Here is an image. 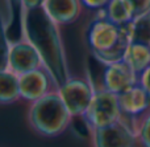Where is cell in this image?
Segmentation results:
<instances>
[{
	"label": "cell",
	"mask_w": 150,
	"mask_h": 147,
	"mask_svg": "<svg viewBox=\"0 0 150 147\" xmlns=\"http://www.w3.org/2000/svg\"><path fill=\"white\" fill-rule=\"evenodd\" d=\"M107 19L116 25H127L136 17L134 5L130 0H111L105 8Z\"/></svg>",
	"instance_id": "cell-14"
},
{
	"label": "cell",
	"mask_w": 150,
	"mask_h": 147,
	"mask_svg": "<svg viewBox=\"0 0 150 147\" xmlns=\"http://www.w3.org/2000/svg\"><path fill=\"white\" fill-rule=\"evenodd\" d=\"M138 85L142 86L146 90V93L150 95V66L148 69L138 74Z\"/></svg>",
	"instance_id": "cell-21"
},
{
	"label": "cell",
	"mask_w": 150,
	"mask_h": 147,
	"mask_svg": "<svg viewBox=\"0 0 150 147\" xmlns=\"http://www.w3.org/2000/svg\"><path fill=\"white\" fill-rule=\"evenodd\" d=\"M45 0H21V12L23 11H34L42 8Z\"/></svg>",
	"instance_id": "cell-20"
},
{
	"label": "cell",
	"mask_w": 150,
	"mask_h": 147,
	"mask_svg": "<svg viewBox=\"0 0 150 147\" xmlns=\"http://www.w3.org/2000/svg\"><path fill=\"white\" fill-rule=\"evenodd\" d=\"M21 100L20 76L1 68L0 70V102L3 105H12Z\"/></svg>",
	"instance_id": "cell-13"
},
{
	"label": "cell",
	"mask_w": 150,
	"mask_h": 147,
	"mask_svg": "<svg viewBox=\"0 0 150 147\" xmlns=\"http://www.w3.org/2000/svg\"><path fill=\"white\" fill-rule=\"evenodd\" d=\"M15 17H18L21 24V0H3V32L8 31V25Z\"/></svg>",
	"instance_id": "cell-17"
},
{
	"label": "cell",
	"mask_w": 150,
	"mask_h": 147,
	"mask_svg": "<svg viewBox=\"0 0 150 147\" xmlns=\"http://www.w3.org/2000/svg\"><path fill=\"white\" fill-rule=\"evenodd\" d=\"M138 147H150V109L140 117L132 119Z\"/></svg>",
	"instance_id": "cell-16"
},
{
	"label": "cell",
	"mask_w": 150,
	"mask_h": 147,
	"mask_svg": "<svg viewBox=\"0 0 150 147\" xmlns=\"http://www.w3.org/2000/svg\"><path fill=\"white\" fill-rule=\"evenodd\" d=\"M4 62L1 68L9 69L17 76H23L44 66L40 53L25 37L9 40L4 34Z\"/></svg>",
	"instance_id": "cell-5"
},
{
	"label": "cell",
	"mask_w": 150,
	"mask_h": 147,
	"mask_svg": "<svg viewBox=\"0 0 150 147\" xmlns=\"http://www.w3.org/2000/svg\"><path fill=\"white\" fill-rule=\"evenodd\" d=\"M138 84V74L133 72L129 65L120 61L111 64L104 68L103 73V87L120 95Z\"/></svg>",
	"instance_id": "cell-9"
},
{
	"label": "cell",
	"mask_w": 150,
	"mask_h": 147,
	"mask_svg": "<svg viewBox=\"0 0 150 147\" xmlns=\"http://www.w3.org/2000/svg\"><path fill=\"white\" fill-rule=\"evenodd\" d=\"M96 87L88 77L71 76L63 85H61L58 93L62 98L70 114L75 117H83L84 111L90 106Z\"/></svg>",
	"instance_id": "cell-6"
},
{
	"label": "cell",
	"mask_w": 150,
	"mask_h": 147,
	"mask_svg": "<svg viewBox=\"0 0 150 147\" xmlns=\"http://www.w3.org/2000/svg\"><path fill=\"white\" fill-rule=\"evenodd\" d=\"M42 8L58 27L75 23L83 11L80 0H45Z\"/></svg>",
	"instance_id": "cell-10"
},
{
	"label": "cell",
	"mask_w": 150,
	"mask_h": 147,
	"mask_svg": "<svg viewBox=\"0 0 150 147\" xmlns=\"http://www.w3.org/2000/svg\"><path fill=\"white\" fill-rule=\"evenodd\" d=\"M132 4L134 5L136 16L145 15L150 12V0H130Z\"/></svg>",
	"instance_id": "cell-19"
},
{
	"label": "cell",
	"mask_w": 150,
	"mask_h": 147,
	"mask_svg": "<svg viewBox=\"0 0 150 147\" xmlns=\"http://www.w3.org/2000/svg\"><path fill=\"white\" fill-rule=\"evenodd\" d=\"M122 61L137 74L142 73L150 66V45L132 41L128 45Z\"/></svg>",
	"instance_id": "cell-12"
},
{
	"label": "cell",
	"mask_w": 150,
	"mask_h": 147,
	"mask_svg": "<svg viewBox=\"0 0 150 147\" xmlns=\"http://www.w3.org/2000/svg\"><path fill=\"white\" fill-rule=\"evenodd\" d=\"M92 147H138L132 119L122 117L108 127L91 131Z\"/></svg>",
	"instance_id": "cell-7"
},
{
	"label": "cell",
	"mask_w": 150,
	"mask_h": 147,
	"mask_svg": "<svg viewBox=\"0 0 150 147\" xmlns=\"http://www.w3.org/2000/svg\"><path fill=\"white\" fill-rule=\"evenodd\" d=\"M73 115L63 103L59 93L53 92L30 103L26 111V122L34 134L44 138H55L69 129Z\"/></svg>",
	"instance_id": "cell-3"
},
{
	"label": "cell",
	"mask_w": 150,
	"mask_h": 147,
	"mask_svg": "<svg viewBox=\"0 0 150 147\" xmlns=\"http://www.w3.org/2000/svg\"><path fill=\"white\" fill-rule=\"evenodd\" d=\"M129 27L132 41L150 45V12L136 16L134 20L129 23Z\"/></svg>",
	"instance_id": "cell-15"
},
{
	"label": "cell",
	"mask_w": 150,
	"mask_h": 147,
	"mask_svg": "<svg viewBox=\"0 0 150 147\" xmlns=\"http://www.w3.org/2000/svg\"><path fill=\"white\" fill-rule=\"evenodd\" d=\"M119 103V95L107 90L105 87H96V92L90 106L84 111V119L90 131L104 129L119 122L122 118Z\"/></svg>",
	"instance_id": "cell-4"
},
{
	"label": "cell",
	"mask_w": 150,
	"mask_h": 147,
	"mask_svg": "<svg viewBox=\"0 0 150 147\" xmlns=\"http://www.w3.org/2000/svg\"><path fill=\"white\" fill-rule=\"evenodd\" d=\"M130 42L132 33L129 24L120 27L107 17L95 16L87 28V44L91 54L105 66L124 60Z\"/></svg>",
	"instance_id": "cell-2"
},
{
	"label": "cell",
	"mask_w": 150,
	"mask_h": 147,
	"mask_svg": "<svg viewBox=\"0 0 150 147\" xmlns=\"http://www.w3.org/2000/svg\"><path fill=\"white\" fill-rule=\"evenodd\" d=\"M21 34L37 49L44 66L58 86L71 77L61 29L45 13L44 8L21 12Z\"/></svg>",
	"instance_id": "cell-1"
},
{
	"label": "cell",
	"mask_w": 150,
	"mask_h": 147,
	"mask_svg": "<svg viewBox=\"0 0 150 147\" xmlns=\"http://www.w3.org/2000/svg\"><path fill=\"white\" fill-rule=\"evenodd\" d=\"M119 103L122 115L125 118L134 119L150 109V95L137 84L119 95Z\"/></svg>",
	"instance_id": "cell-11"
},
{
	"label": "cell",
	"mask_w": 150,
	"mask_h": 147,
	"mask_svg": "<svg viewBox=\"0 0 150 147\" xmlns=\"http://www.w3.org/2000/svg\"><path fill=\"white\" fill-rule=\"evenodd\" d=\"M109 1H111V0H80L83 8H87V9L95 11V12L107 8V5L109 4Z\"/></svg>",
	"instance_id": "cell-18"
},
{
	"label": "cell",
	"mask_w": 150,
	"mask_h": 147,
	"mask_svg": "<svg viewBox=\"0 0 150 147\" xmlns=\"http://www.w3.org/2000/svg\"><path fill=\"white\" fill-rule=\"evenodd\" d=\"M59 89L54 77L45 66L20 76L21 101L33 103Z\"/></svg>",
	"instance_id": "cell-8"
}]
</instances>
